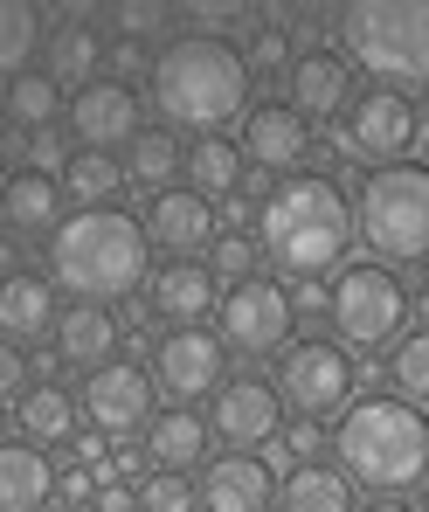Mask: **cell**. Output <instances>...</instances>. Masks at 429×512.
<instances>
[{
  "mask_svg": "<svg viewBox=\"0 0 429 512\" xmlns=\"http://www.w3.org/2000/svg\"><path fill=\"white\" fill-rule=\"evenodd\" d=\"M367 512H416V506H402V499H381V506H367Z\"/></svg>",
  "mask_w": 429,
  "mask_h": 512,
  "instance_id": "obj_45",
  "label": "cell"
},
{
  "mask_svg": "<svg viewBox=\"0 0 429 512\" xmlns=\"http://www.w3.org/2000/svg\"><path fill=\"white\" fill-rule=\"evenodd\" d=\"M90 512H139V492L118 485V478H104V485L90 492Z\"/></svg>",
  "mask_w": 429,
  "mask_h": 512,
  "instance_id": "obj_40",
  "label": "cell"
},
{
  "mask_svg": "<svg viewBox=\"0 0 429 512\" xmlns=\"http://www.w3.org/2000/svg\"><path fill=\"white\" fill-rule=\"evenodd\" d=\"M291 312H326V291H319V284H298V291H291Z\"/></svg>",
  "mask_w": 429,
  "mask_h": 512,
  "instance_id": "obj_42",
  "label": "cell"
},
{
  "mask_svg": "<svg viewBox=\"0 0 429 512\" xmlns=\"http://www.w3.org/2000/svg\"><path fill=\"white\" fill-rule=\"evenodd\" d=\"M333 457H340L346 485H367L381 499L409 492L429 478V416L409 409L402 395H360L353 409H340Z\"/></svg>",
  "mask_w": 429,
  "mask_h": 512,
  "instance_id": "obj_4",
  "label": "cell"
},
{
  "mask_svg": "<svg viewBox=\"0 0 429 512\" xmlns=\"http://www.w3.org/2000/svg\"><path fill=\"white\" fill-rule=\"evenodd\" d=\"M388 374H395V395L416 409V402H429V333H409V340L388 353Z\"/></svg>",
  "mask_w": 429,
  "mask_h": 512,
  "instance_id": "obj_33",
  "label": "cell"
},
{
  "mask_svg": "<svg viewBox=\"0 0 429 512\" xmlns=\"http://www.w3.org/2000/svg\"><path fill=\"white\" fill-rule=\"evenodd\" d=\"M423 139L416 125V104L402 90H367L346 104V132H340V153L346 160H367V167H402V153Z\"/></svg>",
  "mask_w": 429,
  "mask_h": 512,
  "instance_id": "obj_9",
  "label": "cell"
},
{
  "mask_svg": "<svg viewBox=\"0 0 429 512\" xmlns=\"http://www.w3.org/2000/svg\"><path fill=\"white\" fill-rule=\"evenodd\" d=\"M416 319H423V326H416V333H429V291H423V298H416Z\"/></svg>",
  "mask_w": 429,
  "mask_h": 512,
  "instance_id": "obj_44",
  "label": "cell"
},
{
  "mask_svg": "<svg viewBox=\"0 0 429 512\" xmlns=\"http://www.w3.org/2000/svg\"><path fill=\"white\" fill-rule=\"evenodd\" d=\"M180 173H187V187H194L201 201H229V194L243 187V146L222 139V132H208V139H194V146L180 153Z\"/></svg>",
  "mask_w": 429,
  "mask_h": 512,
  "instance_id": "obj_26",
  "label": "cell"
},
{
  "mask_svg": "<svg viewBox=\"0 0 429 512\" xmlns=\"http://www.w3.org/2000/svg\"><path fill=\"white\" fill-rule=\"evenodd\" d=\"M56 499V464L35 443H0V512H42Z\"/></svg>",
  "mask_w": 429,
  "mask_h": 512,
  "instance_id": "obj_25",
  "label": "cell"
},
{
  "mask_svg": "<svg viewBox=\"0 0 429 512\" xmlns=\"http://www.w3.org/2000/svg\"><path fill=\"white\" fill-rule=\"evenodd\" d=\"M222 346L236 353H284L291 346V291L270 284V277H250V284H229L222 291Z\"/></svg>",
  "mask_w": 429,
  "mask_h": 512,
  "instance_id": "obj_10",
  "label": "cell"
},
{
  "mask_svg": "<svg viewBox=\"0 0 429 512\" xmlns=\"http://www.w3.org/2000/svg\"><path fill=\"white\" fill-rule=\"evenodd\" d=\"M63 84L56 77H42V70H21L14 84H7V97H0V111L14 118V125H28V132H49L56 118H63Z\"/></svg>",
  "mask_w": 429,
  "mask_h": 512,
  "instance_id": "obj_29",
  "label": "cell"
},
{
  "mask_svg": "<svg viewBox=\"0 0 429 512\" xmlns=\"http://www.w3.org/2000/svg\"><path fill=\"white\" fill-rule=\"evenodd\" d=\"M346 70L381 77V90H429V0H360L340 7Z\"/></svg>",
  "mask_w": 429,
  "mask_h": 512,
  "instance_id": "obj_5",
  "label": "cell"
},
{
  "mask_svg": "<svg viewBox=\"0 0 429 512\" xmlns=\"http://www.w3.org/2000/svg\"><path fill=\"white\" fill-rule=\"evenodd\" d=\"M284 104H291L305 125L346 111V104H353V70H346V56H326V49L291 56V70H284Z\"/></svg>",
  "mask_w": 429,
  "mask_h": 512,
  "instance_id": "obj_17",
  "label": "cell"
},
{
  "mask_svg": "<svg viewBox=\"0 0 429 512\" xmlns=\"http://www.w3.org/2000/svg\"><path fill=\"white\" fill-rule=\"evenodd\" d=\"M180 21H194L201 35H229V28H257L263 21V7H229V0H194V7H180Z\"/></svg>",
  "mask_w": 429,
  "mask_h": 512,
  "instance_id": "obj_35",
  "label": "cell"
},
{
  "mask_svg": "<svg viewBox=\"0 0 429 512\" xmlns=\"http://www.w3.org/2000/svg\"><path fill=\"white\" fill-rule=\"evenodd\" d=\"M326 319L346 346H388L409 319V291L388 263H346L340 284L326 291Z\"/></svg>",
  "mask_w": 429,
  "mask_h": 512,
  "instance_id": "obj_7",
  "label": "cell"
},
{
  "mask_svg": "<svg viewBox=\"0 0 429 512\" xmlns=\"http://www.w3.org/2000/svg\"><path fill=\"white\" fill-rule=\"evenodd\" d=\"M35 49H42V7H28V0H0V77L14 84V77L35 63Z\"/></svg>",
  "mask_w": 429,
  "mask_h": 512,
  "instance_id": "obj_30",
  "label": "cell"
},
{
  "mask_svg": "<svg viewBox=\"0 0 429 512\" xmlns=\"http://www.w3.org/2000/svg\"><path fill=\"white\" fill-rule=\"evenodd\" d=\"M77 395L63 388V381H28L21 395H14V429H21V443H35V450H49V443H70L77 436Z\"/></svg>",
  "mask_w": 429,
  "mask_h": 512,
  "instance_id": "obj_23",
  "label": "cell"
},
{
  "mask_svg": "<svg viewBox=\"0 0 429 512\" xmlns=\"http://www.w3.org/2000/svg\"><path fill=\"white\" fill-rule=\"evenodd\" d=\"M77 409L90 416L97 436H132V429L153 423V374H146L139 360H104V367L84 374Z\"/></svg>",
  "mask_w": 429,
  "mask_h": 512,
  "instance_id": "obj_11",
  "label": "cell"
},
{
  "mask_svg": "<svg viewBox=\"0 0 429 512\" xmlns=\"http://www.w3.org/2000/svg\"><path fill=\"white\" fill-rule=\"evenodd\" d=\"M353 229L381 263H429V167H374Z\"/></svg>",
  "mask_w": 429,
  "mask_h": 512,
  "instance_id": "obj_6",
  "label": "cell"
},
{
  "mask_svg": "<svg viewBox=\"0 0 429 512\" xmlns=\"http://www.w3.org/2000/svg\"><path fill=\"white\" fill-rule=\"evenodd\" d=\"M416 125H429V90H423V104H416Z\"/></svg>",
  "mask_w": 429,
  "mask_h": 512,
  "instance_id": "obj_46",
  "label": "cell"
},
{
  "mask_svg": "<svg viewBox=\"0 0 429 512\" xmlns=\"http://www.w3.org/2000/svg\"><path fill=\"white\" fill-rule=\"evenodd\" d=\"M118 353V319H111V305H70V312H56V360L63 367H104Z\"/></svg>",
  "mask_w": 429,
  "mask_h": 512,
  "instance_id": "obj_24",
  "label": "cell"
},
{
  "mask_svg": "<svg viewBox=\"0 0 429 512\" xmlns=\"http://www.w3.org/2000/svg\"><path fill=\"white\" fill-rule=\"evenodd\" d=\"M63 180L56 173H7V187H0V222L7 229H21V236H56V222H63Z\"/></svg>",
  "mask_w": 429,
  "mask_h": 512,
  "instance_id": "obj_21",
  "label": "cell"
},
{
  "mask_svg": "<svg viewBox=\"0 0 429 512\" xmlns=\"http://www.w3.org/2000/svg\"><path fill=\"white\" fill-rule=\"evenodd\" d=\"M42 333H56V284L35 277V270L0 277V340L28 346V340H42Z\"/></svg>",
  "mask_w": 429,
  "mask_h": 512,
  "instance_id": "obj_19",
  "label": "cell"
},
{
  "mask_svg": "<svg viewBox=\"0 0 429 512\" xmlns=\"http://www.w3.org/2000/svg\"><path fill=\"white\" fill-rule=\"evenodd\" d=\"M56 492H63L70 506H84L90 492H97V478H90V471H63V478H56Z\"/></svg>",
  "mask_w": 429,
  "mask_h": 512,
  "instance_id": "obj_41",
  "label": "cell"
},
{
  "mask_svg": "<svg viewBox=\"0 0 429 512\" xmlns=\"http://www.w3.org/2000/svg\"><path fill=\"white\" fill-rule=\"evenodd\" d=\"M111 63H118V70H139L146 56H139V42H118V49H111Z\"/></svg>",
  "mask_w": 429,
  "mask_h": 512,
  "instance_id": "obj_43",
  "label": "cell"
},
{
  "mask_svg": "<svg viewBox=\"0 0 429 512\" xmlns=\"http://www.w3.org/2000/svg\"><path fill=\"white\" fill-rule=\"evenodd\" d=\"M63 118H70V132L84 139V153H111V146H132L139 132H146V111H139V90L118 84V77H97L84 84L70 104H63Z\"/></svg>",
  "mask_w": 429,
  "mask_h": 512,
  "instance_id": "obj_13",
  "label": "cell"
},
{
  "mask_svg": "<svg viewBox=\"0 0 429 512\" xmlns=\"http://www.w3.org/2000/svg\"><path fill=\"white\" fill-rule=\"evenodd\" d=\"M28 367H35V360H28L21 346L0 340V395H21V388H28Z\"/></svg>",
  "mask_w": 429,
  "mask_h": 512,
  "instance_id": "obj_39",
  "label": "cell"
},
{
  "mask_svg": "<svg viewBox=\"0 0 429 512\" xmlns=\"http://www.w3.org/2000/svg\"><path fill=\"white\" fill-rule=\"evenodd\" d=\"M153 277V243L125 208H77L49 236V284L77 291V305L132 298Z\"/></svg>",
  "mask_w": 429,
  "mask_h": 512,
  "instance_id": "obj_3",
  "label": "cell"
},
{
  "mask_svg": "<svg viewBox=\"0 0 429 512\" xmlns=\"http://www.w3.org/2000/svg\"><path fill=\"white\" fill-rule=\"evenodd\" d=\"M250 77L257 70H291V42H284V28H257V42H250Z\"/></svg>",
  "mask_w": 429,
  "mask_h": 512,
  "instance_id": "obj_38",
  "label": "cell"
},
{
  "mask_svg": "<svg viewBox=\"0 0 429 512\" xmlns=\"http://www.w3.org/2000/svg\"><path fill=\"white\" fill-rule=\"evenodd\" d=\"M146 243H160L173 263H194L201 250H215V236H222V222H215V201H201L194 187H167V194H153V208H146Z\"/></svg>",
  "mask_w": 429,
  "mask_h": 512,
  "instance_id": "obj_15",
  "label": "cell"
},
{
  "mask_svg": "<svg viewBox=\"0 0 429 512\" xmlns=\"http://www.w3.org/2000/svg\"><path fill=\"white\" fill-rule=\"evenodd\" d=\"M97 70H104V42H97L84 7H70V14L49 28V42H42V77L84 90V84H97Z\"/></svg>",
  "mask_w": 429,
  "mask_h": 512,
  "instance_id": "obj_20",
  "label": "cell"
},
{
  "mask_svg": "<svg viewBox=\"0 0 429 512\" xmlns=\"http://www.w3.org/2000/svg\"><path fill=\"white\" fill-rule=\"evenodd\" d=\"M277 402H291L305 423H326L353 402V360L340 340H298L277 353Z\"/></svg>",
  "mask_w": 429,
  "mask_h": 512,
  "instance_id": "obj_8",
  "label": "cell"
},
{
  "mask_svg": "<svg viewBox=\"0 0 429 512\" xmlns=\"http://www.w3.org/2000/svg\"><path fill=\"white\" fill-rule=\"evenodd\" d=\"M0 125H7V111H0Z\"/></svg>",
  "mask_w": 429,
  "mask_h": 512,
  "instance_id": "obj_48",
  "label": "cell"
},
{
  "mask_svg": "<svg viewBox=\"0 0 429 512\" xmlns=\"http://www.w3.org/2000/svg\"><path fill=\"white\" fill-rule=\"evenodd\" d=\"M153 381L167 388L173 402L222 395V381H229V353H222L215 333H201V326H173L167 340L153 346Z\"/></svg>",
  "mask_w": 429,
  "mask_h": 512,
  "instance_id": "obj_12",
  "label": "cell"
},
{
  "mask_svg": "<svg viewBox=\"0 0 429 512\" xmlns=\"http://www.w3.org/2000/svg\"><path fill=\"white\" fill-rule=\"evenodd\" d=\"M146 77H153V111L180 125V132H222V125H236L243 111H250V63H243V49H229V42H215V35H180L167 42L153 63H146Z\"/></svg>",
  "mask_w": 429,
  "mask_h": 512,
  "instance_id": "obj_2",
  "label": "cell"
},
{
  "mask_svg": "<svg viewBox=\"0 0 429 512\" xmlns=\"http://www.w3.org/2000/svg\"><path fill=\"white\" fill-rule=\"evenodd\" d=\"M257 250L298 284H319L326 270H340L353 250V208H346L340 180L298 173V180L270 187L257 208Z\"/></svg>",
  "mask_w": 429,
  "mask_h": 512,
  "instance_id": "obj_1",
  "label": "cell"
},
{
  "mask_svg": "<svg viewBox=\"0 0 429 512\" xmlns=\"http://www.w3.org/2000/svg\"><path fill=\"white\" fill-rule=\"evenodd\" d=\"M416 512H429V478H423V506H416Z\"/></svg>",
  "mask_w": 429,
  "mask_h": 512,
  "instance_id": "obj_47",
  "label": "cell"
},
{
  "mask_svg": "<svg viewBox=\"0 0 429 512\" xmlns=\"http://www.w3.org/2000/svg\"><path fill=\"white\" fill-rule=\"evenodd\" d=\"M139 512H194V485L180 471H160L139 485Z\"/></svg>",
  "mask_w": 429,
  "mask_h": 512,
  "instance_id": "obj_36",
  "label": "cell"
},
{
  "mask_svg": "<svg viewBox=\"0 0 429 512\" xmlns=\"http://www.w3.org/2000/svg\"><path fill=\"white\" fill-rule=\"evenodd\" d=\"M111 21H118V35L125 42H146V35H160L173 21V7H153V0H118L111 7Z\"/></svg>",
  "mask_w": 429,
  "mask_h": 512,
  "instance_id": "obj_37",
  "label": "cell"
},
{
  "mask_svg": "<svg viewBox=\"0 0 429 512\" xmlns=\"http://www.w3.org/2000/svg\"><path fill=\"white\" fill-rule=\"evenodd\" d=\"M208 305H222L208 263H167V270H153V298H146L153 319H167V326H201Z\"/></svg>",
  "mask_w": 429,
  "mask_h": 512,
  "instance_id": "obj_22",
  "label": "cell"
},
{
  "mask_svg": "<svg viewBox=\"0 0 429 512\" xmlns=\"http://www.w3.org/2000/svg\"><path fill=\"white\" fill-rule=\"evenodd\" d=\"M194 506L201 512H270L277 506V478L263 471L257 457H215L208 471H201V485H194Z\"/></svg>",
  "mask_w": 429,
  "mask_h": 512,
  "instance_id": "obj_18",
  "label": "cell"
},
{
  "mask_svg": "<svg viewBox=\"0 0 429 512\" xmlns=\"http://www.w3.org/2000/svg\"><path fill=\"white\" fill-rule=\"evenodd\" d=\"M146 457H153L160 471H180V478H187V464H208V423H201L194 409H160V416L146 423Z\"/></svg>",
  "mask_w": 429,
  "mask_h": 512,
  "instance_id": "obj_27",
  "label": "cell"
},
{
  "mask_svg": "<svg viewBox=\"0 0 429 512\" xmlns=\"http://www.w3.org/2000/svg\"><path fill=\"white\" fill-rule=\"evenodd\" d=\"M208 429H215L236 457H250V450H263V443H277V429H284V402H277L270 381H222Z\"/></svg>",
  "mask_w": 429,
  "mask_h": 512,
  "instance_id": "obj_14",
  "label": "cell"
},
{
  "mask_svg": "<svg viewBox=\"0 0 429 512\" xmlns=\"http://www.w3.org/2000/svg\"><path fill=\"white\" fill-rule=\"evenodd\" d=\"M125 187V167L111 160V153H70V167H63V194L70 201H84V208H111V194Z\"/></svg>",
  "mask_w": 429,
  "mask_h": 512,
  "instance_id": "obj_32",
  "label": "cell"
},
{
  "mask_svg": "<svg viewBox=\"0 0 429 512\" xmlns=\"http://www.w3.org/2000/svg\"><path fill=\"white\" fill-rule=\"evenodd\" d=\"M277 512H353V485L333 464H298L277 492Z\"/></svg>",
  "mask_w": 429,
  "mask_h": 512,
  "instance_id": "obj_28",
  "label": "cell"
},
{
  "mask_svg": "<svg viewBox=\"0 0 429 512\" xmlns=\"http://www.w3.org/2000/svg\"><path fill=\"white\" fill-rule=\"evenodd\" d=\"M257 236H243V229H229V236H215V250H208V277H229V284H250L257 277Z\"/></svg>",
  "mask_w": 429,
  "mask_h": 512,
  "instance_id": "obj_34",
  "label": "cell"
},
{
  "mask_svg": "<svg viewBox=\"0 0 429 512\" xmlns=\"http://www.w3.org/2000/svg\"><path fill=\"white\" fill-rule=\"evenodd\" d=\"M118 167H125L132 187H160V194H167L173 180H180V139H173V132H139Z\"/></svg>",
  "mask_w": 429,
  "mask_h": 512,
  "instance_id": "obj_31",
  "label": "cell"
},
{
  "mask_svg": "<svg viewBox=\"0 0 429 512\" xmlns=\"http://www.w3.org/2000/svg\"><path fill=\"white\" fill-rule=\"evenodd\" d=\"M312 160V125L291 111V104H257L243 111V167L263 173H291Z\"/></svg>",
  "mask_w": 429,
  "mask_h": 512,
  "instance_id": "obj_16",
  "label": "cell"
}]
</instances>
